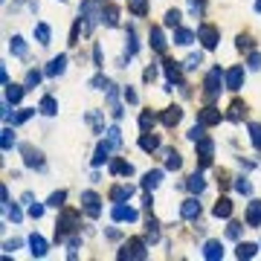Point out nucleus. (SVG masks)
<instances>
[{"mask_svg": "<svg viewBox=\"0 0 261 261\" xmlns=\"http://www.w3.org/2000/svg\"><path fill=\"white\" fill-rule=\"evenodd\" d=\"M79 15L84 18V32H90L96 26V21L102 18V6H99V0H84L82 6H79Z\"/></svg>", "mask_w": 261, "mask_h": 261, "instance_id": "nucleus-1", "label": "nucleus"}, {"mask_svg": "<svg viewBox=\"0 0 261 261\" xmlns=\"http://www.w3.org/2000/svg\"><path fill=\"white\" fill-rule=\"evenodd\" d=\"M226 82V73H221V67H212V70L206 73V99H215V96H221V84Z\"/></svg>", "mask_w": 261, "mask_h": 261, "instance_id": "nucleus-2", "label": "nucleus"}, {"mask_svg": "<svg viewBox=\"0 0 261 261\" xmlns=\"http://www.w3.org/2000/svg\"><path fill=\"white\" fill-rule=\"evenodd\" d=\"M119 258H137V261H145V258H148V249H145V241H140V238H130L128 244L122 247Z\"/></svg>", "mask_w": 261, "mask_h": 261, "instance_id": "nucleus-3", "label": "nucleus"}, {"mask_svg": "<svg viewBox=\"0 0 261 261\" xmlns=\"http://www.w3.org/2000/svg\"><path fill=\"white\" fill-rule=\"evenodd\" d=\"M198 41H201L206 49H215V47H218V41H221V32H218V26L201 24V26H198Z\"/></svg>", "mask_w": 261, "mask_h": 261, "instance_id": "nucleus-4", "label": "nucleus"}, {"mask_svg": "<svg viewBox=\"0 0 261 261\" xmlns=\"http://www.w3.org/2000/svg\"><path fill=\"white\" fill-rule=\"evenodd\" d=\"M76 218H79V212H73V209H64V212H61L58 224H55V241H64V235L76 229V226H73L76 224Z\"/></svg>", "mask_w": 261, "mask_h": 261, "instance_id": "nucleus-5", "label": "nucleus"}, {"mask_svg": "<svg viewBox=\"0 0 261 261\" xmlns=\"http://www.w3.org/2000/svg\"><path fill=\"white\" fill-rule=\"evenodd\" d=\"M99 194L96 191H82V206H84V212L90 215V218H99L102 215V206H99Z\"/></svg>", "mask_w": 261, "mask_h": 261, "instance_id": "nucleus-6", "label": "nucleus"}, {"mask_svg": "<svg viewBox=\"0 0 261 261\" xmlns=\"http://www.w3.org/2000/svg\"><path fill=\"white\" fill-rule=\"evenodd\" d=\"M198 154H201V168H206L209 163H212V154H215V143L209 140V137H201L198 140Z\"/></svg>", "mask_w": 261, "mask_h": 261, "instance_id": "nucleus-7", "label": "nucleus"}, {"mask_svg": "<svg viewBox=\"0 0 261 261\" xmlns=\"http://www.w3.org/2000/svg\"><path fill=\"white\" fill-rule=\"evenodd\" d=\"M244 87V67L238 64V67H232V70H226V90H241Z\"/></svg>", "mask_w": 261, "mask_h": 261, "instance_id": "nucleus-8", "label": "nucleus"}, {"mask_svg": "<svg viewBox=\"0 0 261 261\" xmlns=\"http://www.w3.org/2000/svg\"><path fill=\"white\" fill-rule=\"evenodd\" d=\"M198 122H201L203 128H212V125H218V122H221V110H218V107H203L201 113H198Z\"/></svg>", "mask_w": 261, "mask_h": 261, "instance_id": "nucleus-9", "label": "nucleus"}, {"mask_svg": "<svg viewBox=\"0 0 261 261\" xmlns=\"http://www.w3.org/2000/svg\"><path fill=\"white\" fill-rule=\"evenodd\" d=\"M21 151H24V163L29 168H44V154H41V151H35L32 145H24Z\"/></svg>", "mask_w": 261, "mask_h": 261, "instance_id": "nucleus-10", "label": "nucleus"}, {"mask_svg": "<svg viewBox=\"0 0 261 261\" xmlns=\"http://www.w3.org/2000/svg\"><path fill=\"white\" fill-rule=\"evenodd\" d=\"M180 215H183L186 221L201 218V203H198V198H186V201H183V206H180Z\"/></svg>", "mask_w": 261, "mask_h": 261, "instance_id": "nucleus-11", "label": "nucleus"}, {"mask_svg": "<svg viewBox=\"0 0 261 261\" xmlns=\"http://www.w3.org/2000/svg\"><path fill=\"white\" fill-rule=\"evenodd\" d=\"M180 119H183V107H177V105H171V107H166L163 110V116H160V122L166 125V128H174Z\"/></svg>", "mask_w": 261, "mask_h": 261, "instance_id": "nucleus-12", "label": "nucleus"}, {"mask_svg": "<svg viewBox=\"0 0 261 261\" xmlns=\"http://www.w3.org/2000/svg\"><path fill=\"white\" fill-rule=\"evenodd\" d=\"M113 221H137L140 215H137V209H130V206H125V203H113Z\"/></svg>", "mask_w": 261, "mask_h": 261, "instance_id": "nucleus-13", "label": "nucleus"}, {"mask_svg": "<svg viewBox=\"0 0 261 261\" xmlns=\"http://www.w3.org/2000/svg\"><path fill=\"white\" fill-rule=\"evenodd\" d=\"M203 258H209V261L224 258V244L221 241H206L203 244Z\"/></svg>", "mask_w": 261, "mask_h": 261, "instance_id": "nucleus-14", "label": "nucleus"}, {"mask_svg": "<svg viewBox=\"0 0 261 261\" xmlns=\"http://www.w3.org/2000/svg\"><path fill=\"white\" fill-rule=\"evenodd\" d=\"M247 226H261V201H249L247 206Z\"/></svg>", "mask_w": 261, "mask_h": 261, "instance_id": "nucleus-15", "label": "nucleus"}, {"mask_svg": "<svg viewBox=\"0 0 261 261\" xmlns=\"http://www.w3.org/2000/svg\"><path fill=\"white\" fill-rule=\"evenodd\" d=\"M148 41H151V47H154L157 52H166V35H163V29H160V26H151Z\"/></svg>", "mask_w": 261, "mask_h": 261, "instance_id": "nucleus-16", "label": "nucleus"}, {"mask_svg": "<svg viewBox=\"0 0 261 261\" xmlns=\"http://www.w3.org/2000/svg\"><path fill=\"white\" fill-rule=\"evenodd\" d=\"M166 76L168 84H183V70H180L177 61H166Z\"/></svg>", "mask_w": 261, "mask_h": 261, "instance_id": "nucleus-17", "label": "nucleus"}, {"mask_svg": "<svg viewBox=\"0 0 261 261\" xmlns=\"http://www.w3.org/2000/svg\"><path fill=\"white\" fill-rule=\"evenodd\" d=\"M29 252H32L35 258H44V255H47V241L41 235H32L29 238Z\"/></svg>", "mask_w": 261, "mask_h": 261, "instance_id": "nucleus-18", "label": "nucleus"}, {"mask_svg": "<svg viewBox=\"0 0 261 261\" xmlns=\"http://www.w3.org/2000/svg\"><path fill=\"white\" fill-rule=\"evenodd\" d=\"M67 70V55H55V58L49 61V67H47V76L52 79V76H61V73Z\"/></svg>", "mask_w": 261, "mask_h": 261, "instance_id": "nucleus-19", "label": "nucleus"}, {"mask_svg": "<svg viewBox=\"0 0 261 261\" xmlns=\"http://www.w3.org/2000/svg\"><path fill=\"white\" fill-rule=\"evenodd\" d=\"M130 194H134V186H113V189H110V201H113V203H125Z\"/></svg>", "mask_w": 261, "mask_h": 261, "instance_id": "nucleus-20", "label": "nucleus"}, {"mask_svg": "<svg viewBox=\"0 0 261 261\" xmlns=\"http://www.w3.org/2000/svg\"><path fill=\"white\" fill-rule=\"evenodd\" d=\"M212 215L215 218H229V215H232V201H229V198H221V201L212 206Z\"/></svg>", "mask_w": 261, "mask_h": 261, "instance_id": "nucleus-21", "label": "nucleus"}, {"mask_svg": "<svg viewBox=\"0 0 261 261\" xmlns=\"http://www.w3.org/2000/svg\"><path fill=\"white\" fill-rule=\"evenodd\" d=\"M110 174H122V177H130V174H134V166H130L128 160H113V163H110Z\"/></svg>", "mask_w": 261, "mask_h": 261, "instance_id": "nucleus-22", "label": "nucleus"}, {"mask_svg": "<svg viewBox=\"0 0 261 261\" xmlns=\"http://www.w3.org/2000/svg\"><path fill=\"white\" fill-rule=\"evenodd\" d=\"M140 148H143V151H157V148H160V140H157L151 130H143V137H140Z\"/></svg>", "mask_w": 261, "mask_h": 261, "instance_id": "nucleus-23", "label": "nucleus"}, {"mask_svg": "<svg viewBox=\"0 0 261 261\" xmlns=\"http://www.w3.org/2000/svg\"><path fill=\"white\" fill-rule=\"evenodd\" d=\"M38 110H41L44 116H55V113H58V102H55L52 96H44L41 105H38Z\"/></svg>", "mask_w": 261, "mask_h": 261, "instance_id": "nucleus-24", "label": "nucleus"}, {"mask_svg": "<svg viewBox=\"0 0 261 261\" xmlns=\"http://www.w3.org/2000/svg\"><path fill=\"white\" fill-rule=\"evenodd\" d=\"M24 90H26V87H18V84H6V102H9V105H18V102L24 99Z\"/></svg>", "mask_w": 261, "mask_h": 261, "instance_id": "nucleus-25", "label": "nucleus"}, {"mask_svg": "<svg viewBox=\"0 0 261 261\" xmlns=\"http://www.w3.org/2000/svg\"><path fill=\"white\" fill-rule=\"evenodd\" d=\"M110 148H113V145H110V140H107V143H99V145H96L93 166H102V163H105V160H107V154H110Z\"/></svg>", "mask_w": 261, "mask_h": 261, "instance_id": "nucleus-26", "label": "nucleus"}, {"mask_svg": "<svg viewBox=\"0 0 261 261\" xmlns=\"http://www.w3.org/2000/svg\"><path fill=\"white\" fill-rule=\"evenodd\" d=\"M160 180H163V171H160V168H154V171H148V174H145L143 186H145L148 191H154L157 186H160Z\"/></svg>", "mask_w": 261, "mask_h": 261, "instance_id": "nucleus-27", "label": "nucleus"}, {"mask_svg": "<svg viewBox=\"0 0 261 261\" xmlns=\"http://www.w3.org/2000/svg\"><path fill=\"white\" fill-rule=\"evenodd\" d=\"M244 113H247V105H244V102H232V105H229V113H226V116L232 119V122H241V119H244Z\"/></svg>", "mask_w": 261, "mask_h": 261, "instance_id": "nucleus-28", "label": "nucleus"}, {"mask_svg": "<svg viewBox=\"0 0 261 261\" xmlns=\"http://www.w3.org/2000/svg\"><path fill=\"white\" fill-rule=\"evenodd\" d=\"M9 49H12V55H21V58H24L26 55V41L21 35H12L9 38Z\"/></svg>", "mask_w": 261, "mask_h": 261, "instance_id": "nucleus-29", "label": "nucleus"}, {"mask_svg": "<svg viewBox=\"0 0 261 261\" xmlns=\"http://www.w3.org/2000/svg\"><path fill=\"white\" fill-rule=\"evenodd\" d=\"M186 186H189V191H191V194H201V191L206 189V180H203L201 174H191V177L186 180Z\"/></svg>", "mask_w": 261, "mask_h": 261, "instance_id": "nucleus-30", "label": "nucleus"}, {"mask_svg": "<svg viewBox=\"0 0 261 261\" xmlns=\"http://www.w3.org/2000/svg\"><path fill=\"white\" fill-rule=\"evenodd\" d=\"M102 21H105L107 26H119V12L113 6H102Z\"/></svg>", "mask_w": 261, "mask_h": 261, "instance_id": "nucleus-31", "label": "nucleus"}, {"mask_svg": "<svg viewBox=\"0 0 261 261\" xmlns=\"http://www.w3.org/2000/svg\"><path fill=\"white\" fill-rule=\"evenodd\" d=\"M191 41H194V32H191V29H177V32H174V44H180V47H189Z\"/></svg>", "mask_w": 261, "mask_h": 261, "instance_id": "nucleus-32", "label": "nucleus"}, {"mask_svg": "<svg viewBox=\"0 0 261 261\" xmlns=\"http://www.w3.org/2000/svg\"><path fill=\"white\" fill-rule=\"evenodd\" d=\"M49 35H52V32H49L47 24H35V38H38V44H41V47H47V44H49Z\"/></svg>", "mask_w": 261, "mask_h": 261, "instance_id": "nucleus-33", "label": "nucleus"}, {"mask_svg": "<svg viewBox=\"0 0 261 261\" xmlns=\"http://www.w3.org/2000/svg\"><path fill=\"white\" fill-rule=\"evenodd\" d=\"M145 238H148L151 244H154V241H160V224H157L154 218H151V221L145 224Z\"/></svg>", "mask_w": 261, "mask_h": 261, "instance_id": "nucleus-34", "label": "nucleus"}, {"mask_svg": "<svg viewBox=\"0 0 261 261\" xmlns=\"http://www.w3.org/2000/svg\"><path fill=\"white\" fill-rule=\"evenodd\" d=\"M180 166H183V157H180L177 151H166V168H171V171H177Z\"/></svg>", "mask_w": 261, "mask_h": 261, "instance_id": "nucleus-35", "label": "nucleus"}, {"mask_svg": "<svg viewBox=\"0 0 261 261\" xmlns=\"http://www.w3.org/2000/svg\"><path fill=\"white\" fill-rule=\"evenodd\" d=\"M64 201H67V191L61 189V191H52L49 194V201H47V206H52V209H61L64 206Z\"/></svg>", "mask_w": 261, "mask_h": 261, "instance_id": "nucleus-36", "label": "nucleus"}, {"mask_svg": "<svg viewBox=\"0 0 261 261\" xmlns=\"http://www.w3.org/2000/svg\"><path fill=\"white\" fill-rule=\"evenodd\" d=\"M255 249H258L255 244H238L235 255H238V258H252V255H255Z\"/></svg>", "mask_w": 261, "mask_h": 261, "instance_id": "nucleus-37", "label": "nucleus"}, {"mask_svg": "<svg viewBox=\"0 0 261 261\" xmlns=\"http://www.w3.org/2000/svg\"><path fill=\"white\" fill-rule=\"evenodd\" d=\"M154 122H157V116L151 113V110H143V113H140V128L143 130H151L154 128Z\"/></svg>", "mask_w": 261, "mask_h": 261, "instance_id": "nucleus-38", "label": "nucleus"}, {"mask_svg": "<svg viewBox=\"0 0 261 261\" xmlns=\"http://www.w3.org/2000/svg\"><path fill=\"white\" fill-rule=\"evenodd\" d=\"M32 113H35V107H21V110L12 116V125H24L26 119L32 116Z\"/></svg>", "mask_w": 261, "mask_h": 261, "instance_id": "nucleus-39", "label": "nucleus"}, {"mask_svg": "<svg viewBox=\"0 0 261 261\" xmlns=\"http://www.w3.org/2000/svg\"><path fill=\"white\" fill-rule=\"evenodd\" d=\"M0 145H3V151H12V145H15V134H12V128H3Z\"/></svg>", "mask_w": 261, "mask_h": 261, "instance_id": "nucleus-40", "label": "nucleus"}, {"mask_svg": "<svg viewBox=\"0 0 261 261\" xmlns=\"http://www.w3.org/2000/svg\"><path fill=\"white\" fill-rule=\"evenodd\" d=\"M3 212H6V218H12V224H21V218H24L21 209H18L15 203H6V206H3Z\"/></svg>", "mask_w": 261, "mask_h": 261, "instance_id": "nucleus-41", "label": "nucleus"}, {"mask_svg": "<svg viewBox=\"0 0 261 261\" xmlns=\"http://www.w3.org/2000/svg\"><path fill=\"white\" fill-rule=\"evenodd\" d=\"M87 122L93 125V130H96V134H105V128H102V116H99V110H90V113H87Z\"/></svg>", "mask_w": 261, "mask_h": 261, "instance_id": "nucleus-42", "label": "nucleus"}, {"mask_svg": "<svg viewBox=\"0 0 261 261\" xmlns=\"http://www.w3.org/2000/svg\"><path fill=\"white\" fill-rule=\"evenodd\" d=\"M249 140H252V145L261 151V125H255V122L249 125Z\"/></svg>", "mask_w": 261, "mask_h": 261, "instance_id": "nucleus-43", "label": "nucleus"}, {"mask_svg": "<svg viewBox=\"0 0 261 261\" xmlns=\"http://www.w3.org/2000/svg\"><path fill=\"white\" fill-rule=\"evenodd\" d=\"M130 12L143 18V15H148V3L145 0H130Z\"/></svg>", "mask_w": 261, "mask_h": 261, "instance_id": "nucleus-44", "label": "nucleus"}, {"mask_svg": "<svg viewBox=\"0 0 261 261\" xmlns=\"http://www.w3.org/2000/svg\"><path fill=\"white\" fill-rule=\"evenodd\" d=\"M140 52V44H137V35H134V29L128 26V58L130 55H137Z\"/></svg>", "mask_w": 261, "mask_h": 261, "instance_id": "nucleus-45", "label": "nucleus"}, {"mask_svg": "<svg viewBox=\"0 0 261 261\" xmlns=\"http://www.w3.org/2000/svg\"><path fill=\"white\" fill-rule=\"evenodd\" d=\"M180 18H183V15H180L177 9H168V12H166V26H171V29L180 26Z\"/></svg>", "mask_w": 261, "mask_h": 261, "instance_id": "nucleus-46", "label": "nucleus"}, {"mask_svg": "<svg viewBox=\"0 0 261 261\" xmlns=\"http://www.w3.org/2000/svg\"><path fill=\"white\" fill-rule=\"evenodd\" d=\"M201 64H203V55L201 52H191L189 58H186V70H198Z\"/></svg>", "mask_w": 261, "mask_h": 261, "instance_id": "nucleus-47", "label": "nucleus"}, {"mask_svg": "<svg viewBox=\"0 0 261 261\" xmlns=\"http://www.w3.org/2000/svg\"><path fill=\"white\" fill-rule=\"evenodd\" d=\"M38 84H41V73L29 70V73H26V90H29V87H38Z\"/></svg>", "mask_w": 261, "mask_h": 261, "instance_id": "nucleus-48", "label": "nucleus"}, {"mask_svg": "<svg viewBox=\"0 0 261 261\" xmlns=\"http://www.w3.org/2000/svg\"><path fill=\"white\" fill-rule=\"evenodd\" d=\"M107 140H110V145H113V148H122V134H119V128H110V130H107Z\"/></svg>", "mask_w": 261, "mask_h": 261, "instance_id": "nucleus-49", "label": "nucleus"}, {"mask_svg": "<svg viewBox=\"0 0 261 261\" xmlns=\"http://www.w3.org/2000/svg\"><path fill=\"white\" fill-rule=\"evenodd\" d=\"M107 84L110 82H107L105 76H96L93 82H90V87H93V90H107Z\"/></svg>", "mask_w": 261, "mask_h": 261, "instance_id": "nucleus-50", "label": "nucleus"}, {"mask_svg": "<svg viewBox=\"0 0 261 261\" xmlns=\"http://www.w3.org/2000/svg\"><path fill=\"white\" fill-rule=\"evenodd\" d=\"M201 137H206V134H203V125H201V122H198V125H194V128L189 130V140H191V143H198Z\"/></svg>", "mask_w": 261, "mask_h": 261, "instance_id": "nucleus-51", "label": "nucleus"}, {"mask_svg": "<svg viewBox=\"0 0 261 261\" xmlns=\"http://www.w3.org/2000/svg\"><path fill=\"white\" fill-rule=\"evenodd\" d=\"M235 189L241 191V194H252V186H249L247 180L241 177V180H235Z\"/></svg>", "mask_w": 261, "mask_h": 261, "instance_id": "nucleus-52", "label": "nucleus"}, {"mask_svg": "<svg viewBox=\"0 0 261 261\" xmlns=\"http://www.w3.org/2000/svg\"><path fill=\"white\" fill-rule=\"evenodd\" d=\"M226 235H229L232 241H235V238L241 235V224H229V226H226Z\"/></svg>", "mask_w": 261, "mask_h": 261, "instance_id": "nucleus-53", "label": "nucleus"}, {"mask_svg": "<svg viewBox=\"0 0 261 261\" xmlns=\"http://www.w3.org/2000/svg\"><path fill=\"white\" fill-rule=\"evenodd\" d=\"M29 215H32V218H41V215H44V206H41V203H32V206H29Z\"/></svg>", "mask_w": 261, "mask_h": 261, "instance_id": "nucleus-54", "label": "nucleus"}, {"mask_svg": "<svg viewBox=\"0 0 261 261\" xmlns=\"http://www.w3.org/2000/svg\"><path fill=\"white\" fill-rule=\"evenodd\" d=\"M249 67H252V70H258V67H261V55H258V52H252V55H249Z\"/></svg>", "mask_w": 261, "mask_h": 261, "instance_id": "nucleus-55", "label": "nucleus"}, {"mask_svg": "<svg viewBox=\"0 0 261 261\" xmlns=\"http://www.w3.org/2000/svg\"><path fill=\"white\" fill-rule=\"evenodd\" d=\"M238 49H252V41H249V38H238Z\"/></svg>", "mask_w": 261, "mask_h": 261, "instance_id": "nucleus-56", "label": "nucleus"}, {"mask_svg": "<svg viewBox=\"0 0 261 261\" xmlns=\"http://www.w3.org/2000/svg\"><path fill=\"white\" fill-rule=\"evenodd\" d=\"M143 79H145V82H154V79H157V67H148V70L143 73Z\"/></svg>", "mask_w": 261, "mask_h": 261, "instance_id": "nucleus-57", "label": "nucleus"}, {"mask_svg": "<svg viewBox=\"0 0 261 261\" xmlns=\"http://www.w3.org/2000/svg\"><path fill=\"white\" fill-rule=\"evenodd\" d=\"M191 12H194V15H203V0H191Z\"/></svg>", "mask_w": 261, "mask_h": 261, "instance_id": "nucleus-58", "label": "nucleus"}, {"mask_svg": "<svg viewBox=\"0 0 261 261\" xmlns=\"http://www.w3.org/2000/svg\"><path fill=\"white\" fill-rule=\"evenodd\" d=\"M125 102H130V105H137V93H134L130 87H125Z\"/></svg>", "mask_w": 261, "mask_h": 261, "instance_id": "nucleus-59", "label": "nucleus"}, {"mask_svg": "<svg viewBox=\"0 0 261 261\" xmlns=\"http://www.w3.org/2000/svg\"><path fill=\"white\" fill-rule=\"evenodd\" d=\"M93 64H96V67H102V49H99V47L93 49Z\"/></svg>", "mask_w": 261, "mask_h": 261, "instance_id": "nucleus-60", "label": "nucleus"}, {"mask_svg": "<svg viewBox=\"0 0 261 261\" xmlns=\"http://www.w3.org/2000/svg\"><path fill=\"white\" fill-rule=\"evenodd\" d=\"M3 247H6V249H18V247H21V241H18V238H15V241H6V244H3Z\"/></svg>", "mask_w": 261, "mask_h": 261, "instance_id": "nucleus-61", "label": "nucleus"}, {"mask_svg": "<svg viewBox=\"0 0 261 261\" xmlns=\"http://www.w3.org/2000/svg\"><path fill=\"white\" fill-rule=\"evenodd\" d=\"M255 12H258V15H261V0H255Z\"/></svg>", "mask_w": 261, "mask_h": 261, "instance_id": "nucleus-62", "label": "nucleus"}]
</instances>
